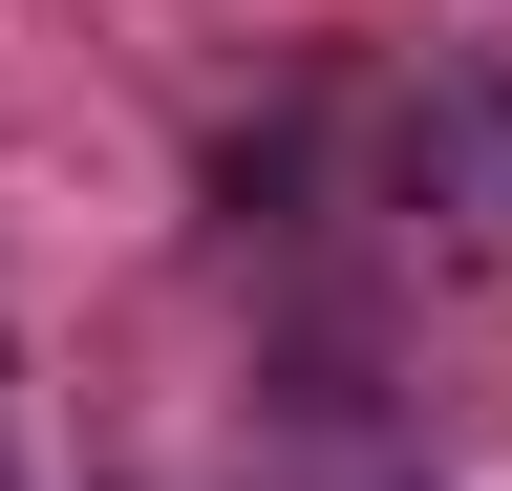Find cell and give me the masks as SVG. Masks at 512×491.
<instances>
[{
  "label": "cell",
  "instance_id": "cell-2",
  "mask_svg": "<svg viewBox=\"0 0 512 491\" xmlns=\"http://www.w3.org/2000/svg\"><path fill=\"white\" fill-rule=\"evenodd\" d=\"M0 491H22V427H0Z\"/></svg>",
  "mask_w": 512,
  "mask_h": 491
},
{
  "label": "cell",
  "instance_id": "cell-1",
  "mask_svg": "<svg viewBox=\"0 0 512 491\" xmlns=\"http://www.w3.org/2000/svg\"><path fill=\"white\" fill-rule=\"evenodd\" d=\"M406 193H448V235L512 257V86H491V65H448V86L406 107Z\"/></svg>",
  "mask_w": 512,
  "mask_h": 491
}]
</instances>
